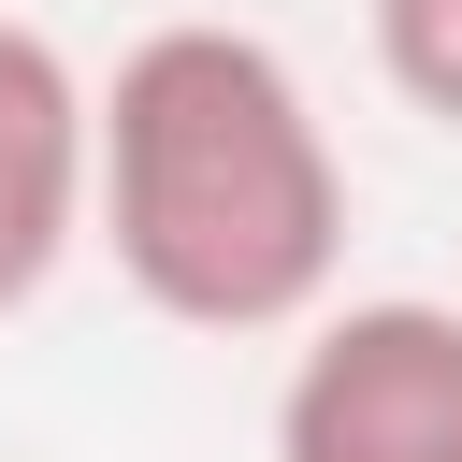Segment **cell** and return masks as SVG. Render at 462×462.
<instances>
[{
	"mask_svg": "<svg viewBox=\"0 0 462 462\" xmlns=\"http://www.w3.org/2000/svg\"><path fill=\"white\" fill-rule=\"evenodd\" d=\"M87 231L173 332H303L346 260V159L260 29L173 14L87 87Z\"/></svg>",
	"mask_w": 462,
	"mask_h": 462,
	"instance_id": "6da1fadb",
	"label": "cell"
},
{
	"mask_svg": "<svg viewBox=\"0 0 462 462\" xmlns=\"http://www.w3.org/2000/svg\"><path fill=\"white\" fill-rule=\"evenodd\" d=\"M274 462H462V303H318L274 390Z\"/></svg>",
	"mask_w": 462,
	"mask_h": 462,
	"instance_id": "7a4b0ae2",
	"label": "cell"
},
{
	"mask_svg": "<svg viewBox=\"0 0 462 462\" xmlns=\"http://www.w3.org/2000/svg\"><path fill=\"white\" fill-rule=\"evenodd\" d=\"M72 245H87V72L29 14H0V318H29Z\"/></svg>",
	"mask_w": 462,
	"mask_h": 462,
	"instance_id": "3957f363",
	"label": "cell"
},
{
	"mask_svg": "<svg viewBox=\"0 0 462 462\" xmlns=\"http://www.w3.org/2000/svg\"><path fill=\"white\" fill-rule=\"evenodd\" d=\"M375 72L404 116L462 130V0H375Z\"/></svg>",
	"mask_w": 462,
	"mask_h": 462,
	"instance_id": "277c9868",
	"label": "cell"
}]
</instances>
